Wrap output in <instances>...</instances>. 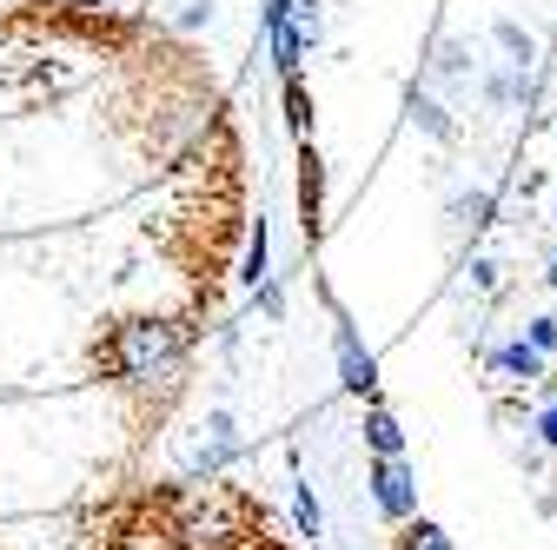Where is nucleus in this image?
<instances>
[{
  "label": "nucleus",
  "instance_id": "f03ea898",
  "mask_svg": "<svg viewBox=\"0 0 557 550\" xmlns=\"http://www.w3.org/2000/svg\"><path fill=\"white\" fill-rule=\"evenodd\" d=\"M259 530H265V511L246 491L220 485V477H206V485L186 477L180 491H166V511L153 524L160 550H246Z\"/></svg>",
  "mask_w": 557,
  "mask_h": 550
},
{
  "label": "nucleus",
  "instance_id": "9b49d317",
  "mask_svg": "<svg viewBox=\"0 0 557 550\" xmlns=\"http://www.w3.org/2000/svg\"><path fill=\"white\" fill-rule=\"evenodd\" d=\"M293 524H299V537H306V543H319V537H325V511H319V498H312L306 477H293Z\"/></svg>",
  "mask_w": 557,
  "mask_h": 550
},
{
  "label": "nucleus",
  "instance_id": "1a4fd4ad",
  "mask_svg": "<svg viewBox=\"0 0 557 550\" xmlns=\"http://www.w3.org/2000/svg\"><path fill=\"white\" fill-rule=\"evenodd\" d=\"M492 365H498L505 378H518V385H537V378L550 372V359H544V352L531 346V338H524V332L511 338V346H498V352H492Z\"/></svg>",
  "mask_w": 557,
  "mask_h": 550
},
{
  "label": "nucleus",
  "instance_id": "f8f14e48",
  "mask_svg": "<svg viewBox=\"0 0 557 550\" xmlns=\"http://www.w3.org/2000/svg\"><path fill=\"white\" fill-rule=\"evenodd\" d=\"M432 80H471V53H465V40H438L432 47Z\"/></svg>",
  "mask_w": 557,
  "mask_h": 550
},
{
  "label": "nucleus",
  "instance_id": "ddd939ff",
  "mask_svg": "<svg viewBox=\"0 0 557 550\" xmlns=\"http://www.w3.org/2000/svg\"><path fill=\"white\" fill-rule=\"evenodd\" d=\"M492 40L511 53V66H518V74H531V60H537V40H531L518 21H498V27H492Z\"/></svg>",
  "mask_w": 557,
  "mask_h": 550
},
{
  "label": "nucleus",
  "instance_id": "dca6fc26",
  "mask_svg": "<svg viewBox=\"0 0 557 550\" xmlns=\"http://www.w3.org/2000/svg\"><path fill=\"white\" fill-rule=\"evenodd\" d=\"M213 8H220V0H180L173 34H199V27H213Z\"/></svg>",
  "mask_w": 557,
  "mask_h": 550
},
{
  "label": "nucleus",
  "instance_id": "2eb2a0df",
  "mask_svg": "<svg viewBox=\"0 0 557 550\" xmlns=\"http://www.w3.org/2000/svg\"><path fill=\"white\" fill-rule=\"evenodd\" d=\"M492 213H498V199L484 192V186H478V192H458V199H451V220H465V226H492Z\"/></svg>",
  "mask_w": 557,
  "mask_h": 550
},
{
  "label": "nucleus",
  "instance_id": "7ed1b4c3",
  "mask_svg": "<svg viewBox=\"0 0 557 550\" xmlns=\"http://www.w3.org/2000/svg\"><path fill=\"white\" fill-rule=\"evenodd\" d=\"M366 491H372L385 524L418 517V471H411V458H366Z\"/></svg>",
  "mask_w": 557,
  "mask_h": 550
},
{
  "label": "nucleus",
  "instance_id": "39448f33",
  "mask_svg": "<svg viewBox=\"0 0 557 550\" xmlns=\"http://www.w3.org/2000/svg\"><path fill=\"white\" fill-rule=\"evenodd\" d=\"M319 213H325V166H319V147L306 140L299 147V220H306V239L319 233Z\"/></svg>",
  "mask_w": 557,
  "mask_h": 550
},
{
  "label": "nucleus",
  "instance_id": "f257e3e1",
  "mask_svg": "<svg viewBox=\"0 0 557 550\" xmlns=\"http://www.w3.org/2000/svg\"><path fill=\"white\" fill-rule=\"evenodd\" d=\"M199 352V318L173 312H120L94 332L87 365L107 391H120L139 418H166V404L186 391Z\"/></svg>",
  "mask_w": 557,
  "mask_h": 550
},
{
  "label": "nucleus",
  "instance_id": "aec40b11",
  "mask_svg": "<svg viewBox=\"0 0 557 550\" xmlns=\"http://www.w3.org/2000/svg\"><path fill=\"white\" fill-rule=\"evenodd\" d=\"M544 286H550V292H557V259H550V265H544Z\"/></svg>",
  "mask_w": 557,
  "mask_h": 550
},
{
  "label": "nucleus",
  "instance_id": "6ab92c4d",
  "mask_svg": "<svg viewBox=\"0 0 557 550\" xmlns=\"http://www.w3.org/2000/svg\"><path fill=\"white\" fill-rule=\"evenodd\" d=\"M537 445H544V451H557V404H544V411H537Z\"/></svg>",
  "mask_w": 557,
  "mask_h": 550
},
{
  "label": "nucleus",
  "instance_id": "4468645a",
  "mask_svg": "<svg viewBox=\"0 0 557 550\" xmlns=\"http://www.w3.org/2000/svg\"><path fill=\"white\" fill-rule=\"evenodd\" d=\"M398 550H451V537H445L432 517H405V524H398Z\"/></svg>",
  "mask_w": 557,
  "mask_h": 550
},
{
  "label": "nucleus",
  "instance_id": "9d476101",
  "mask_svg": "<svg viewBox=\"0 0 557 550\" xmlns=\"http://www.w3.org/2000/svg\"><path fill=\"white\" fill-rule=\"evenodd\" d=\"M278 100H286V133H293V147H306V140H312V93H306V74L278 80Z\"/></svg>",
  "mask_w": 557,
  "mask_h": 550
},
{
  "label": "nucleus",
  "instance_id": "20e7f679",
  "mask_svg": "<svg viewBox=\"0 0 557 550\" xmlns=\"http://www.w3.org/2000/svg\"><path fill=\"white\" fill-rule=\"evenodd\" d=\"M332 359H338V385L352 391V398H379V359L366 352L359 325L345 318V312H332Z\"/></svg>",
  "mask_w": 557,
  "mask_h": 550
},
{
  "label": "nucleus",
  "instance_id": "0eeeda50",
  "mask_svg": "<svg viewBox=\"0 0 557 550\" xmlns=\"http://www.w3.org/2000/svg\"><path fill=\"white\" fill-rule=\"evenodd\" d=\"M366 451L372 458H405V425L392 418V404H379V398H366Z\"/></svg>",
  "mask_w": 557,
  "mask_h": 550
},
{
  "label": "nucleus",
  "instance_id": "423d86ee",
  "mask_svg": "<svg viewBox=\"0 0 557 550\" xmlns=\"http://www.w3.org/2000/svg\"><path fill=\"white\" fill-rule=\"evenodd\" d=\"M405 107H411V126H418V133H432L438 147H451V140H458V120H451V107H445L432 87H411V100H405Z\"/></svg>",
  "mask_w": 557,
  "mask_h": 550
},
{
  "label": "nucleus",
  "instance_id": "a211bd4d",
  "mask_svg": "<svg viewBox=\"0 0 557 550\" xmlns=\"http://www.w3.org/2000/svg\"><path fill=\"white\" fill-rule=\"evenodd\" d=\"M524 338H531V346H537V352L550 359V352H557V318H550V312H537V318H524Z\"/></svg>",
  "mask_w": 557,
  "mask_h": 550
},
{
  "label": "nucleus",
  "instance_id": "f3484780",
  "mask_svg": "<svg viewBox=\"0 0 557 550\" xmlns=\"http://www.w3.org/2000/svg\"><path fill=\"white\" fill-rule=\"evenodd\" d=\"M252 305H259V318H286V286H278V279L252 286Z\"/></svg>",
  "mask_w": 557,
  "mask_h": 550
},
{
  "label": "nucleus",
  "instance_id": "6e6552de",
  "mask_svg": "<svg viewBox=\"0 0 557 550\" xmlns=\"http://www.w3.org/2000/svg\"><path fill=\"white\" fill-rule=\"evenodd\" d=\"M272 279V220L259 213L252 226H246V259H239V286L252 292V286H265Z\"/></svg>",
  "mask_w": 557,
  "mask_h": 550
}]
</instances>
